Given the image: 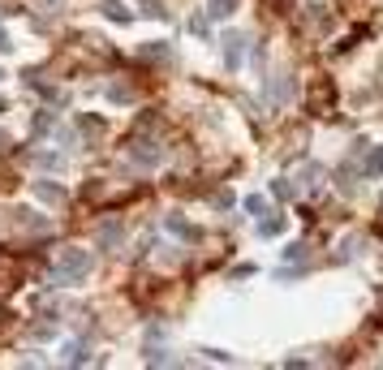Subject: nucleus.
I'll return each mask as SVG.
<instances>
[{"label":"nucleus","instance_id":"1","mask_svg":"<svg viewBox=\"0 0 383 370\" xmlns=\"http://www.w3.org/2000/svg\"><path fill=\"white\" fill-rule=\"evenodd\" d=\"M86 272H91V254L78 250V245H65L61 258H57V280H61V284H65V280H82Z\"/></svg>","mask_w":383,"mask_h":370},{"label":"nucleus","instance_id":"2","mask_svg":"<svg viewBox=\"0 0 383 370\" xmlns=\"http://www.w3.org/2000/svg\"><path fill=\"white\" fill-rule=\"evenodd\" d=\"M332 108H336V91H332V82H327V78H319L314 91H310V112H314V117H332Z\"/></svg>","mask_w":383,"mask_h":370},{"label":"nucleus","instance_id":"3","mask_svg":"<svg viewBox=\"0 0 383 370\" xmlns=\"http://www.w3.org/2000/svg\"><path fill=\"white\" fill-rule=\"evenodd\" d=\"M130 160H134V164H142V168H151V164H159V151H155V142L134 138V142H130Z\"/></svg>","mask_w":383,"mask_h":370},{"label":"nucleus","instance_id":"4","mask_svg":"<svg viewBox=\"0 0 383 370\" xmlns=\"http://www.w3.org/2000/svg\"><path fill=\"white\" fill-rule=\"evenodd\" d=\"M103 99H108V103H134V86H130L125 78H113V82L103 86Z\"/></svg>","mask_w":383,"mask_h":370},{"label":"nucleus","instance_id":"5","mask_svg":"<svg viewBox=\"0 0 383 370\" xmlns=\"http://www.w3.org/2000/svg\"><path fill=\"white\" fill-rule=\"evenodd\" d=\"M78 134H82L86 142H99V138H103V121L91 117V112H78Z\"/></svg>","mask_w":383,"mask_h":370},{"label":"nucleus","instance_id":"6","mask_svg":"<svg viewBox=\"0 0 383 370\" xmlns=\"http://www.w3.org/2000/svg\"><path fill=\"white\" fill-rule=\"evenodd\" d=\"M241 57H246V39H241V35H229V39H224V61H229V69H237Z\"/></svg>","mask_w":383,"mask_h":370},{"label":"nucleus","instance_id":"7","mask_svg":"<svg viewBox=\"0 0 383 370\" xmlns=\"http://www.w3.org/2000/svg\"><path fill=\"white\" fill-rule=\"evenodd\" d=\"M18 224H22L26 233H47V229H52V224L39 216V211H30V207H22V211H18Z\"/></svg>","mask_w":383,"mask_h":370},{"label":"nucleus","instance_id":"8","mask_svg":"<svg viewBox=\"0 0 383 370\" xmlns=\"http://www.w3.org/2000/svg\"><path fill=\"white\" fill-rule=\"evenodd\" d=\"M121 237H125V229H121L117 220H108V224L99 229V245H103V250H117V245H121Z\"/></svg>","mask_w":383,"mask_h":370},{"label":"nucleus","instance_id":"9","mask_svg":"<svg viewBox=\"0 0 383 370\" xmlns=\"http://www.w3.org/2000/svg\"><path fill=\"white\" fill-rule=\"evenodd\" d=\"M99 9H103V18H113L117 26H125V22H134V13H130V9L121 5V0H103V5H99Z\"/></svg>","mask_w":383,"mask_h":370},{"label":"nucleus","instance_id":"10","mask_svg":"<svg viewBox=\"0 0 383 370\" xmlns=\"http://www.w3.org/2000/svg\"><path fill=\"white\" fill-rule=\"evenodd\" d=\"M35 194H39L43 202H52V207L65 202V190H61V185H52V181H35Z\"/></svg>","mask_w":383,"mask_h":370},{"label":"nucleus","instance_id":"11","mask_svg":"<svg viewBox=\"0 0 383 370\" xmlns=\"http://www.w3.org/2000/svg\"><path fill=\"white\" fill-rule=\"evenodd\" d=\"M18 262L13 258H5V262H0V289H18Z\"/></svg>","mask_w":383,"mask_h":370},{"label":"nucleus","instance_id":"12","mask_svg":"<svg viewBox=\"0 0 383 370\" xmlns=\"http://www.w3.org/2000/svg\"><path fill=\"white\" fill-rule=\"evenodd\" d=\"M362 173H366V177H379V173H383V146H375V151L366 155V164H362Z\"/></svg>","mask_w":383,"mask_h":370},{"label":"nucleus","instance_id":"13","mask_svg":"<svg viewBox=\"0 0 383 370\" xmlns=\"http://www.w3.org/2000/svg\"><path fill=\"white\" fill-rule=\"evenodd\" d=\"M138 57H142V61H168V47H164V43H147Z\"/></svg>","mask_w":383,"mask_h":370},{"label":"nucleus","instance_id":"14","mask_svg":"<svg viewBox=\"0 0 383 370\" xmlns=\"http://www.w3.org/2000/svg\"><path fill=\"white\" fill-rule=\"evenodd\" d=\"M164 224H168V233H177V237H194V229H190V224H185L181 216H168Z\"/></svg>","mask_w":383,"mask_h":370},{"label":"nucleus","instance_id":"15","mask_svg":"<svg viewBox=\"0 0 383 370\" xmlns=\"http://www.w3.org/2000/svg\"><path fill=\"white\" fill-rule=\"evenodd\" d=\"M237 0H211V18H229Z\"/></svg>","mask_w":383,"mask_h":370},{"label":"nucleus","instance_id":"16","mask_svg":"<svg viewBox=\"0 0 383 370\" xmlns=\"http://www.w3.org/2000/svg\"><path fill=\"white\" fill-rule=\"evenodd\" d=\"M142 13H147V18H168V9H164L159 0H142Z\"/></svg>","mask_w":383,"mask_h":370},{"label":"nucleus","instance_id":"17","mask_svg":"<svg viewBox=\"0 0 383 370\" xmlns=\"http://www.w3.org/2000/svg\"><path fill=\"white\" fill-rule=\"evenodd\" d=\"M246 211H250V216H263V211H267V202H263L258 194H250V198H246Z\"/></svg>","mask_w":383,"mask_h":370},{"label":"nucleus","instance_id":"18","mask_svg":"<svg viewBox=\"0 0 383 370\" xmlns=\"http://www.w3.org/2000/svg\"><path fill=\"white\" fill-rule=\"evenodd\" d=\"M65 362L69 366H82V345H65Z\"/></svg>","mask_w":383,"mask_h":370},{"label":"nucleus","instance_id":"19","mask_svg":"<svg viewBox=\"0 0 383 370\" xmlns=\"http://www.w3.org/2000/svg\"><path fill=\"white\" fill-rule=\"evenodd\" d=\"M280 229H285V220H280V216H276V220H263V237H271V233H280Z\"/></svg>","mask_w":383,"mask_h":370},{"label":"nucleus","instance_id":"20","mask_svg":"<svg viewBox=\"0 0 383 370\" xmlns=\"http://www.w3.org/2000/svg\"><path fill=\"white\" fill-rule=\"evenodd\" d=\"M271 190H276V198H293V194H297V190H293L289 181H276V185H271Z\"/></svg>","mask_w":383,"mask_h":370},{"label":"nucleus","instance_id":"21","mask_svg":"<svg viewBox=\"0 0 383 370\" xmlns=\"http://www.w3.org/2000/svg\"><path fill=\"white\" fill-rule=\"evenodd\" d=\"M43 129H52V117L43 112V117H35V134H43Z\"/></svg>","mask_w":383,"mask_h":370},{"label":"nucleus","instance_id":"22","mask_svg":"<svg viewBox=\"0 0 383 370\" xmlns=\"http://www.w3.org/2000/svg\"><path fill=\"white\" fill-rule=\"evenodd\" d=\"M5 47H9V35H5V30H0V52H5Z\"/></svg>","mask_w":383,"mask_h":370},{"label":"nucleus","instance_id":"23","mask_svg":"<svg viewBox=\"0 0 383 370\" xmlns=\"http://www.w3.org/2000/svg\"><path fill=\"white\" fill-rule=\"evenodd\" d=\"M0 224H5V216H0Z\"/></svg>","mask_w":383,"mask_h":370},{"label":"nucleus","instance_id":"24","mask_svg":"<svg viewBox=\"0 0 383 370\" xmlns=\"http://www.w3.org/2000/svg\"><path fill=\"white\" fill-rule=\"evenodd\" d=\"M0 78H5V74H0Z\"/></svg>","mask_w":383,"mask_h":370}]
</instances>
